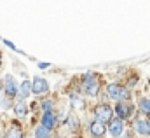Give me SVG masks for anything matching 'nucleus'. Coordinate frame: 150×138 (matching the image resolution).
Returning <instances> with one entry per match:
<instances>
[{
  "instance_id": "9",
  "label": "nucleus",
  "mask_w": 150,
  "mask_h": 138,
  "mask_svg": "<svg viewBox=\"0 0 150 138\" xmlns=\"http://www.w3.org/2000/svg\"><path fill=\"white\" fill-rule=\"evenodd\" d=\"M122 129H124V122L120 119H112L110 121V126H108V131L112 137H120L122 135Z\"/></svg>"
},
{
  "instance_id": "1",
  "label": "nucleus",
  "mask_w": 150,
  "mask_h": 138,
  "mask_svg": "<svg viewBox=\"0 0 150 138\" xmlns=\"http://www.w3.org/2000/svg\"><path fill=\"white\" fill-rule=\"evenodd\" d=\"M112 115H113L112 107H108V105H105V103L98 105V107L94 108V121H98V122H101V124L110 122V121H112Z\"/></svg>"
},
{
  "instance_id": "17",
  "label": "nucleus",
  "mask_w": 150,
  "mask_h": 138,
  "mask_svg": "<svg viewBox=\"0 0 150 138\" xmlns=\"http://www.w3.org/2000/svg\"><path fill=\"white\" fill-rule=\"evenodd\" d=\"M68 124H70V128H77V126H79L77 117H70V122H68Z\"/></svg>"
},
{
  "instance_id": "16",
  "label": "nucleus",
  "mask_w": 150,
  "mask_h": 138,
  "mask_svg": "<svg viewBox=\"0 0 150 138\" xmlns=\"http://www.w3.org/2000/svg\"><path fill=\"white\" fill-rule=\"evenodd\" d=\"M16 114H18L19 117H23V115L26 114V105L25 103H18L16 105Z\"/></svg>"
},
{
  "instance_id": "6",
  "label": "nucleus",
  "mask_w": 150,
  "mask_h": 138,
  "mask_svg": "<svg viewBox=\"0 0 150 138\" xmlns=\"http://www.w3.org/2000/svg\"><path fill=\"white\" fill-rule=\"evenodd\" d=\"M115 112H117V115H119V119H120V121H122V119H127V117H131V114H133V105L117 102Z\"/></svg>"
},
{
  "instance_id": "13",
  "label": "nucleus",
  "mask_w": 150,
  "mask_h": 138,
  "mask_svg": "<svg viewBox=\"0 0 150 138\" xmlns=\"http://www.w3.org/2000/svg\"><path fill=\"white\" fill-rule=\"evenodd\" d=\"M35 137L37 138H49V131L44 126H38L37 129H35Z\"/></svg>"
},
{
  "instance_id": "2",
  "label": "nucleus",
  "mask_w": 150,
  "mask_h": 138,
  "mask_svg": "<svg viewBox=\"0 0 150 138\" xmlns=\"http://www.w3.org/2000/svg\"><path fill=\"white\" fill-rule=\"evenodd\" d=\"M107 91H108V96H110L112 100H117V102L129 100V96H131V93H129L127 89H124L122 86H119V84H110V86L107 87Z\"/></svg>"
},
{
  "instance_id": "3",
  "label": "nucleus",
  "mask_w": 150,
  "mask_h": 138,
  "mask_svg": "<svg viewBox=\"0 0 150 138\" xmlns=\"http://www.w3.org/2000/svg\"><path fill=\"white\" fill-rule=\"evenodd\" d=\"M84 91H86V95H89V96H96V95H98L100 84L96 82V79H94L93 75H87V77L84 79Z\"/></svg>"
},
{
  "instance_id": "11",
  "label": "nucleus",
  "mask_w": 150,
  "mask_h": 138,
  "mask_svg": "<svg viewBox=\"0 0 150 138\" xmlns=\"http://www.w3.org/2000/svg\"><path fill=\"white\" fill-rule=\"evenodd\" d=\"M18 91H19V96H21V98H28V96L32 95V82H30V80H23Z\"/></svg>"
},
{
  "instance_id": "21",
  "label": "nucleus",
  "mask_w": 150,
  "mask_h": 138,
  "mask_svg": "<svg viewBox=\"0 0 150 138\" xmlns=\"http://www.w3.org/2000/svg\"><path fill=\"white\" fill-rule=\"evenodd\" d=\"M75 138H82V137H75Z\"/></svg>"
},
{
  "instance_id": "19",
  "label": "nucleus",
  "mask_w": 150,
  "mask_h": 138,
  "mask_svg": "<svg viewBox=\"0 0 150 138\" xmlns=\"http://www.w3.org/2000/svg\"><path fill=\"white\" fill-rule=\"evenodd\" d=\"M47 67H49V63H44V61H42V63H38V68H47Z\"/></svg>"
},
{
  "instance_id": "15",
  "label": "nucleus",
  "mask_w": 150,
  "mask_h": 138,
  "mask_svg": "<svg viewBox=\"0 0 150 138\" xmlns=\"http://www.w3.org/2000/svg\"><path fill=\"white\" fill-rule=\"evenodd\" d=\"M52 105H54L52 100H45V102H42V110H44V114H45V112H51V110H52Z\"/></svg>"
},
{
  "instance_id": "4",
  "label": "nucleus",
  "mask_w": 150,
  "mask_h": 138,
  "mask_svg": "<svg viewBox=\"0 0 150 138\" xmlns=\"http://www.w3.org/2000/svg\"><path fill=\"white\" fill-rule=\"evenodd\" d=\"M47 89H49V82L44 77H35L33 79V82H32V93L42 95V93H47Z\"/></svg>"
},
{
  "instance_id": "20",
  "label": "nucleus",
  "mask_w": 150,
  "mask_h": 138,
  "mask_svg": "<svg viewBox=\"0 0 150 138\" xmlns=\"http://www.w3.org/2000/svg\"><path fill=\"white\" fill-rule=\"evenodd\" d=\"M0 65H2V56H0Z\"/></svg>"
},
{
  "instance_id": "14",
  "label": "nucleus",
  "mask_w": 150,
  "mask_h": 138,
  "mask_svg": "<svg viewBox=\"0 0 150 138\" xmlns=\"http://www.w3.org/2000/svg\"><path fill=\"white\" fill-rule=\"evenodd\" d=\"M5 138H23V135H21V131H19L18 128H12V129H9V131H7Z\"/></svg>"
},
{
  "instance_id": "7",
  "label": "nucleus",
  "mask_w": 150,
  "mask_h": 138,
  "mask_svg": "<svg viewBox=\"0 0 150 138\" xmlns=\"http://www.w3.org/2000/svg\"><path fill=\"white\" fill-rule=\"evenodd\" d=\"M56 124H58L56 115H54L52 112H45V114H44V117H42V124H40V126H44L47 131H51V129H54V128H56Z\"/></svg>"
},
{
  "instance_id": "10",
  "label": "nucleus",
  "mask_w": 150,
  "mask_h": 138,
  "mask_svg": "<svg viewBox=\"0 0 150 138\" xmlns=\"http://www.w3.org/2000/svg\"><path fill=\"white\" fill-rule=\"evenodd\" d=\"M136 131L140 135H143V137L150 135V121H147V119H138L136 121Z\"/></svg>"
},
{
  "instance_id": "18",
  "label": "nucleus",
  "mask_w": 150,
  "mask_h": 138,
  "mask_svg": "<svg viewBox=\"0 0 150 138\" xmlns=\"http://www.w3.org/2000/svg\"><path fill=\"white\" fill-rule=\"evenodd\" d=\"M4 44H5L7 47H11V49H16V46H14L12 42H9V40H4Z\"/></svg>"
},
{
  "instance_id": "12",
  "label": "nucleus",
  "mask_w": 150,
  "mask_h": 138,
  "mask_svg": "<svg viewBox=\"0 0 150 138\" xmlns=\"http://www.w3.org/2000/svg\"><path fill=\"white\" fill-rule=\"evenodd\" d=\"M140 110H142L145 115H150V100L149 98H142V100H140Z\"/></svg>"
},
{
  "instance_id": "8",
  "label": "nucleus",
  "mask_w": 150,
  "mask_h": 138,
  "mask_svg": "<svg viewBox=\"0 0 150 138\" xmlns=\"http://www.w3.org/2000/svg\"><path fill=\"white\" fill-rule=\"evenodd\" d=\"M89 131H91V135L96 138H101L105 133H107V126L105 124H101V122H98V121H93L91 124H89Z\"/></svg>"
},
{
  "instance_id": "5",
  "label": "nucleus",
  "mask_w": 150,
  "mask_h": 138,
  "mask_svg": "<svg viewBox=\"0 0 150 138\" xmlns=\"http://www.w3.org/2000/svg\"><path fill=\"white\" fill-rule=\"evenodd\" d=\"M4 89H5V95L9 98H14L18 95V86H16V80L12 79V75H5V79H4Z\"/></svg>"
}]
</instances>
